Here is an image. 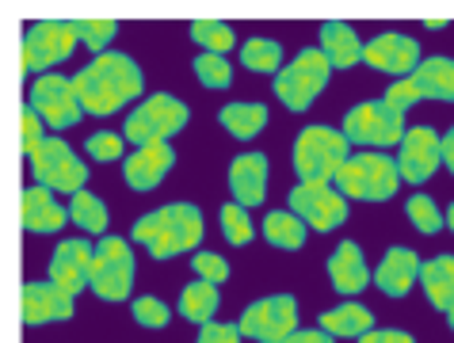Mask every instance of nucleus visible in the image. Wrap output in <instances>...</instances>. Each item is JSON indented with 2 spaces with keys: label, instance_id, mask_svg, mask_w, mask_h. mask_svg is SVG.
Listing matches in <instances>:
<instances>
[{
  "label": "nucleus",
  "instance_id": "nucleus-1",
  "mask_svg": "<svg viewBox=\"0 0 454 343\" xmlns=\"http://www.w3.org/2000/svg\"><path fill=\"white\" fill-rule=\"evenodd\" d=\"M73 88H77L84 114L107 119V114L122 111L130 99L142 96V69H137V61L130 54L107 50V54L92 58L77 76H73Z\"/></svg>",
  "mask_w": 454,
  "mask_h": 343
},
{
  "label": "nucleus",
  "instance_id": "nucleus-2",
  "mask_svg": "<svg viewBox=\"0 0 454 343\" xmlns=\"http://www.w3.org/2000/svg\"><path fill=\"white\" fill-rule=\"evenodd\" d=\"M203 210L195 202H168V207H157L153 214L137 218L130 237L137 245H145L153 260H172L180 252H195L203 245Z\"/></svg>",
  "mask_w": 454,
  "mask_h": 343
},
{
  "label": "nucleus",
  "instance_id": "nucleus-3",
  "mask_svg": "<svg viewBox=\"0 0 454 343\" xmlns=\"http://www.w3.org/2000/svg\"><path fill=\"white\" fill-rule=\"evenodd\" d=\"M351 157V142L336 126H306L294 142L290 164L298 172V183H336L340 168Z\"/></svg>",
  "mask_w": 454,
  "mask_h": 343
},
{
  "label": "nucleus",
  "instance_id": "nucleus-4",
  "mask_svg": "<svg viewBox=\"0 0 454 343\" xmlns=\"http://www.w3.org/2000/svg\"><path fill=\"white\" fill-rule=\"evenodd\" d=\"M401 183L405 180H401L397 157L389 160V152H382V149L351 152L348 164L336 175V187L344 191L348 199H359V202H389Z\"/></svg>",
  "mask_w": 454,
  "mask_h": 343
},
{
  "label": "nucleus",
  "instance_id": "nucleus-5",
  "mask_svg": "<svg viewBox=\"0 0 454 343\" xmlns=\"http://www.w3.org/2000/svg\"><path fill=\"white\" fill-rule=\"evenodd\" d=\"M187 122H192V107L168 92H157L126 114L122 137L142 149V145H153V142H172Z\"/></svg>",
  "mask_w": 454,
  "mask_h": 343
},
{
  "label": "nucleus",
  "instance_id": "nucleus-6",
  "mask_svg": "<svg viewBox=\"0 0 454 343\" xmlns=\"http://www.w3.org/2000/svg\"><path fill=\"white\" fill-rule=\"evenodd\" d=\"M329 76H333V61L325 58V50L306 46V50H298V58L290 61V66H283L279 76H275V99H283L286 111L301 114L325 92Z\"/></svg>",
  "mask_w": 454,
  "mask_h": 343
},
{
  "label": "nucleus",
  "instance_id": "nucleus-7",
  "mask_svg": "<svg viewBox=\"0 0 454 343\" xmlns=\"http://www.w3.org/2000/svg\"><path fill=\"white\" fill-rule=\"evenodd\" d=\"M77 23L73 19H35L20 38V61L23 73H54L73 50H77Z\"/></svg>",
  "mask_w": 454,
  "mask_h": 343
},
{
  "label": "nucleus",
  "instance_id": "nucleus-8",
  "mask_svg": "<svg viewBox=\"0 0 454 343\" xmlns=\"http://www.w3.org/2000/svg\"><path fill=\"white\" fill-rule=\"evenodd\" d=\"M420 99H432V104H454V58L435 54L424 58L420 69L405 81H394L389 92L382 96V104H389L394 111H409Z\"/></svg>",
  "mask_w": 454,
  "mask_h": 343
},
{
  "label": "nucleus",
  "instance_id": "nucleus-9",
  "mask_svg": "<svg viewBox=\"0 0 454 343\" xmlns=\"http://www.w3.org/2000/svg\"><path fill=\"white\" fill-rule=\"evenodd\" d=\"M340 130L348 134L351 145H367V149H389V145H401L409 134V122H405V111H394L382 99L374 104H359L344 114V126Z\"/></svg>",
  "mask_w": 454,
  "mask_h": 343
},
{
  "label": "nucleus",
  "instance_id": "nucleus-10",
  "mask_svg": "<svg viewBox=\"0 0 454 343\" xmlns=\"http://www.w3.org/2000/svg\"><path fill=\"white\" fill-rule=\"evenodd\" d=\"M88 290L99 301H126L134 290V252L130 240L122 237H104L92 256V283Z\"/></svg>",
  "mask_w": 454,
  "mask_h": 343
},
{
  "label": "nucleus",
  "instance_id": "nucleus-11",
  "mask_svg": "<svg viewBox=\"0 0 454 343\" xmlns=\"http://www.w3.org/2000/svg\"><path fill=\"white\" fill-rule=\"evenodd\" d=\"M31 172H35V183L46 187V191H69V195H77L84 191L88 183V168L84 160L73 152L69 142H61V137H46V142L31 152Z\"/></svg>",
  "mask_w": 454,
  "mask_h": 343
},
{
  "label": "nucleus",
  "instance_id": "nucleus-12",
  "mask_svg": "<svg viewBox=\"0 0 454 343\" xmlns=\"http://www.w3.org/2000/svg\"><path fill=\"white\" fill-rule=\"evenodd\" d=\"M237 324H241L245 339L283 343L286 336L298 332V298L294 294H268V298L252 301Z\"/></svg>",
  "mask_w": 454,
  "mask_h": 343
},
{
  "label": "nucleus",
  "instance_id": "nucleus-13",
  "mask_svg": "<svg viewBox=\"0 0 454 343\" xmlns=\"http://www.w3.org/2000/svg\"><path fill=\"white\" fill-rule=\"evenodd\" d=\"M290 210L313 233H333L348 222V195L336 183H298L290 191Z\"/></svg>",
  "mask_w": 454,
  "mask_h": 343
},
{
  "label": "nucleus",
  "instance_id": "nucleus-14",
  "mask_svg": "<svg viewBox=\"0 0 454 343\" xmlns=\"http://www.w3.org/2000/svg\"><path fill=\"white\" fill-rule=\"evenodd\" d=\"M31 107L43 114V122L50 130H69V126L81 122V99H77V88H73V76H61V73H46V76H35L31 84Z\"/></svg>",
  "mask_w": 454,
  "mask_h": 343
},
{
  "label": "nucleus",
  "instance_id": "nucleus-15",
  "mask_svg": "<svg viewBox=\"0 0 454 343\" xmlns=\"http://www.w3.org/2000/svg\"><path fill=\"white\" fill-rule=\"evenodd\" d=\"M397 168H401V180L405 183H412V187L427 183L443 168V137H439L432 126H409L405 142L397 145Z\"/></svg>",
  "mask_w": 454,
  "mask_h": 343
},
{
  "label": "nucleus",
  "instance_id": "nucleus-16",
  "mask_svg": "<svg viewBox=\"0 0 454 343\" xmlns=\"http://www.w3.org/2000/svg\"><path fill=\"white\" fill-rule=\"evenodd\" d=\"M363 61L378 73H389V76H397V81H405V76L420 69L424 58H420V43H416V38L401 35V31H382L367 43Z\"/></svg>",
  "mask_w": 454,
  "mask_h": 343
},
{
  "label": "nucleus",
  "instance_id": "nucleus-17",
  "mask_svg": "<svg viewBox=\"0 0 454 343\" xmlns=\"http://www.w3.org/2000/svg\"><path fill=\"white\" fill-rule=\"evenodd\" d=\"M92 256H96V248L88 245L84 237L61 240L54 248V256H50V283L77 298L81 290L92 283Z\"/></svg>",
  "mask_w": 454,
  "mask_h": 343
},
{
  "label": "nucleus",
  "instance_id": "nucleus-18",
  "mask_svg": "<svg viewBox=\"0 0 454 343\" xmlns=\"http://www.w3.org/2000/svg\"><path fill=\"white\" fill-rule=\"evenodd\" d=\"M176 164V149L172 142H153V145H142L134 149L130 157L122 160V180L130 191H137V195H145V191L160 187V180L172 172Z\"/></svg>",
  "mask_w": 454,
  "mask_h": 343
},
{
  "label": "nucleus",
  "instance_id": "nucleus-19",
  "mask_svg": "<svg viewBox=\"0 0 454 343\" xmlns=\"http://www.w3.org/2000/svg\"><path fill=\"white\" fill-rule=\"evenodd\" d=\"M20 316L27 328L61 324L73 316V294H66L54 283H27L20 294Z\"/></svg>",
  "mask_w": 454,
  "mask_h": 343
},
{
  "label": "nucleus",
  "instance_id": "nucleus-20",
  "mask_svg": "<svg viewBox=\"0 0 454 343\" xmlns=\"http://www.w3.org/2000/svg\"><path fill=\"white\" fill-rule=\"evenodd\" d=\"M268 175H271V164H268V152H241L225 180H230V191H233V202H241L245 210L260 207L268 199Z\"/></svg>",
  "mask_w": 454,
  "mask_h": 343
},
{
  "label": "nucleus",
  "instance_id": "nucleus-21",
  "mask_svg": "<svg viewBox=\"0 0 454 343\" xmlns=\"http://www.w3.org/2000/svg\"><path fill=\"white\" fill-rule=\"evenodd\" d=\"M20 222L27 233H39V237H50V233H58L61 225H69V207H61L54 191H46V187H27L20 195Z\"/></svg>",
  "mask_w": 454,
  "mask_h": 343
},
{
  "label": "nucleus",
  "instance_id": "nucleus-22",
  "mask_svg": "<svg viewBox=\"0 0 454 343\" xmlns=\"http://www.w3.org/2000/svg\"><path fill=\"white\" fill-rule=\"evenodd\" d=\"M329 278L344 298H359L363 290L374 283V271L367 267V260H363V248L356 240H340L336 245V252L329 256Z\"/></svg>",
  "mask_w": 454,
  "mask_h": 343
},
{
  "label": "nucleus",
  "instance_id": "nucleus-23",
  "mask_svg": "<svg viewBox=\"0 0 454 343\" xmlns=\"http://www.w3.org/2000/svg\"><path fill=\"white\" fill-rule=\"evenodd\" d=\"M420 256H416L412 248H389L382 263L374 267V286L382 290L386 298H405L409 290L416 286V278H420Z\"/></svg>",
  "mask_w": 454,
  "mask_h": 343
},
{
  "label": "nucleus",
  "instance_id": "nucleus-24",
  "mask_svg": "<svg viewBox=\"0 0 454 343\" xmlns=\"http://www.w3.org/2000/svg\"><path fill=\"white\" fill-rule=\"evenodd\" d=\"M317 35H321V50H325V58L333 61V69H351V66H359V61H363V50H367V43H359V35H356L351 23L325 19Z\"/></svg>",
  "mask_w": 454,
  "mask_h": 343
},
{
  "label": "nucleus",
  "instance_id": "nucleus-25",
  "mask_svg": "<svg viewBox=\"0 0 454 343\" xmlns=\"http://www.w3.org/2000/svg\"><path fill=\"white\" fill-rule=\"evenodd\" d=\"M317 328H325V332L336 336V339H363L367 332H374V313L359 301H340L333 309L321 313Z\"/></svg>",
  "mask_w": 454,
  "mask_h": 343
},
{
  "label": "nucleus",
  "instance_id": "nucleus-26",
  "mask_svg": "<svg viewBox=\"0 0 454 343\" xmlns=\"http://www.w3.org/2000/svg\"><path fill=\"white\" fill-rule=\"evenodd\" d=\"M420 286L439 313L454 309V256H435L420 267Z\"/></svg>",
  "mask_w": 454,
  "mask_h": 343
},
{
  "label": "nucleus",
  "instance_id": "nucleus-27",
  "mask_svg": "<svg viewBox=\"0 0 454 343\" xmlns=\"http://www.w3.org/2000/svg\"><path fill=\"white\" fill-rule=\"evenodd\" d=\"M218 122L222 130L237 137V142H252L263 126H268V107L263 104H225L218 111Z\"/></svg>",
  "mask_w": 454,
  "mask_h": 343
},
{
  "label": "nucleus",
  "instance_id": "nucleus-28",
  "mask_svg": "<svg viewBox=\"0 0 454 343\" xmlns=\"http://www.w3.org/2000/svg\"><path fill=\"white\" fill-rule=\"evenodd\" d=\"M306 222L298 218L294 210H271L268 218H263V240H268L271 248H283V252H298L306 245Z\"/></svg>",
  "mask_w": 454,
  "mask_h": 343
},
{
  "label": "nucleus",
  "instance_id": "nucleus-29",
  "mask_svg": "<svg viewBox=\"0 0 454 343\" xmlns=\"http://www.w3.org/2000/svg\"><path fill=\"white\" fill-rule=\"evenodd\" d=\"M218 305H222V294H218V286H214V283H207V278H199V283H187L184 294H180V313L192 324H199V328L214 321Z\"/></svg>",
  "mask_w": 454,
  "mask_h": 343
},
{
  "label": "nucleus",
  "instance_id": "nucleus-30",
  "mask_svg": "<svg viewBox=\"0 0 454 343\" xmlns=\"http://www.w3.org/2000/svg\"><path fill=\"white\" fill-rule=\"evenodd\" d=\"M241 66L248 73H268V76H279L283 73V46L275 43V38H245L241 46Z\"/></svg>",
  "mask_w": 454,
  "mask_h": 343
},
{
  "label": "nucleus",
  "instance_id": "nucleus-31",
  "mask_svg": "<svg viewBox=\"0 0 454 343\" xmlns=\"http://www.w3.org/2000/svg\"><path fill=\"white\" fill-rule=\"evenodd\" d=\"M69 222L81 229V233H104L107 229V207L104 199H96L92 191H77L69 199Z\"/></svg>",
  "mask_w": 454,
  "mask_h": 343
},
{
  "label": "nucleus",
  "instance_id": "nucleus-32",
  "mask_svg": "<svg viewBox=\"0 0 454 343\" xmlns=\"http://www.w3.org/2000/svg\"><path fill=\"white\" fill-rule=\"evenodd\" d=\"M192 38L203 46V54H222V58H225V50L237 46L233 27L230 23H222V19H195L192 23Z\"/></svg>",
  "mask_w": 454,
  "mask_h": 343
},
{
  "label": "nucleus",
  "instance_id": "nucleus-33",
  "mask_svg": "<svg viewBox=\"0 0 454 343\" xmlns=\"http://www.w3.org/2000/svg\"><path fill=\"white\" fill-rule=\"evenodd\" d=\"M218 222H222V237L230 240L233 248H245V245H252V237H256V225H252L241 202H225L218 210Z\"/></svg>",
  "mask_w": 454,
  "mask_h": 343
},
{
  "label": "nucleus",
  "instance_id": "nucleus-34",
  "mask_svg": "<svg viewBox=\"0 0 454 343\" xmlns=\"http://www.w3.org/2000/svg\"><path fill=\"white\" fill-rule=\"evenodd\" d=\"M405 214H409V222H412L416 233H424V237H435L439 229H447V214L439 210L427 195H420V191H416V195L405 202Z\"/></svg>",
  "mask_w": 454,
  "mask_h": 343
},
{
  "label": "nucleus",
  "instance_id": "nucleus-35",
  "mask_svg": "<svg viewBox=\"0 0 454 343\" xmlns=\"http://www.w3.org/2000/svg\"><path fill=\"white\" fill-rule=\"evenodd\" d=\"M192 69H195V76H199V84L214 88V92H222V88L233 84V69H230V61H225L222 54H199V58L192 61Z\"/></svg>",
  "mask_w": 454,
  "mask_h": 343
},
{
  "label": "nucleus",
  "instance_id": "nucleus-36",
  "mask_svg": "<svg viewBox=\"0 0 454 343\" xmlns=\"http://www.w3.org/2000/svg\"><path fill=\"white\" fill-rule=\"evenodd\" d=\"M77 23V38L92 50V54H107V43L119 35V19H73Z\"/></svg>",
  "mask_w": 454,
  "mask_h": 343
},
{
  "label": "nucleus",
  "instance_id": "nucleus-37",
  "mask_svg": "<svg viewBox=\"0 0 454 343\" xmlns=\"http://www.w3.org/2000/svg\"><path fill=\"white\" fill-rule=\"evenodd\" d=\"M130 313H134V324H142V328H153V332H160V328H168L172 321V309L160 298L153 294H145V298H134L130 301Z\"/></svg>",
  "mask_w": 454,
  "mask_h": 343
},
{
  "label": "nucleus",
  "instance_id": "nucleus-38",
  "mask_svg": "<svg viewBox=\"0 0 454 343\" xmlns=\"http://www.w3.org/2000/svg\"><path fill=\"white\" fill-rule=\"evenodd\" d=\"M84 149H88V157L99 160V164H115V160H122L126 137H122V134H115V130H99V134L88 137Z\"/></svg>",
  "mask_w": 454,
  "mask_h": 343
},
{
  "label": "nucleus",
  "instance_id": "nucleus-39",
  "mask_svg": "<svg viewBox=\"0 0 454 343\" xmlns=\"http://www.w3.org/2000/svg\"><path fill=\"white\" fill-rule=\"evenodd\" d=\"M43 126H46V122H43V114H39V111H35L31 104H27V107H23V111H20V149H23V152H27V157H31V152H35V149H39V145L46 142Z\"/></svg>",
  "mask_w": 454,
  "mask_h": 343
},
{
  "label": "nucleus",
  "instance_id": "nucleus-40",
  "mask_svg": "<svg viewBox=\"0 0 454 343\" xmlns=\"http://www.w3.org/2000/svg\"><path fill=\"white\" fill-rule=\"evenodd\" d=\"M192 267H195L199 278H207V283H214V286H222L225 278H230V260L218 256V252H195Z\"/></svg>",
  "mask_w": 454,
  "mask_h": 343
},
{
  "label": "nucleus",
  "instance_id": "nucleus-41",
  "mask_svg": "<svg viewBox=\"0 0 454 343\" xmlns=\"http://www.w3.org/2000/svg\"><path fill=\"white\" fill-rule=\"evenodd\" d=\"M245 332H241V324H222V321H210L199 328V339L195 343H241Z\"/></svg>",
  "mask_w": 454,
  "mask_h": 343
},
{
  "label": "nucleus",
  "instance_id": "nucleus-42",
  "mask_svg": "<svg viewBox=\"0 0 454 343\" xmlns=\"http://www.w3.org/2000/svg\"><path fill=\"white\" fill-rule=\"evenodd\" d=\"M359 343H416L405 328H374V332H367Z\"/></svg>",
  "mask_w": 454,
  "mask_h": 343
},
{
  "label": "nucleus",
  "instance_id": "nucleus-43",
  "mask_svg": "<svg viewBox=\"0 0 454 343\" xmlns=\"http://www.w3.org/2000/svg\"><path fill=\"white\" fill-rule=\"evenodd\" d=\"M336 336H329L325 328H298L294 336H286L283 343H333Z\"/></svg>",
  "mask_w": 454,
  "mask_h": 343
},
{
  "label": "nucleus",
  "instance_id": "nucleus-44",
  "mask_svg": "<svg viewBox=\"0 0 454 343\" xmlns=\"http://www.w3.org/2000/svg\"><path fill=\"white\" fill-rule=\"evenodd\" d=\"M443 168L454 175V126L443 134Z\"/></svg>",
  "mask_w": 454,
  "mask_h": 343
},
{
  "label": "nucleus",
  "instance_id": "nucleus-45",
  "mask_svg": "<svg viewBox=\"0 0 454 343\" xmlns=\"http://www.w3.org/2000/svg\"><path fill=\"white\" fill-rule=\"evenodd\" d=\"M424 27H427V31H443L447 19H424Z\"/></svg>",
  "mask_w": 454,
  "mask_h": 343
},
{
  "label": "nucleus",
  "instance_id": "nucleus-46",
  "mask_svg": "<svg viewBox=\"0 0 454 343\" xmlns=\"http://www.w3.org/2000/svg\"><path fill=\"white\" fill-rule=\"evenodd\" d=\"M443 214H447V229H450V233H454V202H450V207H447Z\"/></svg>",
  "mask_w": 454,
  "mask_h": 343
},
{
  "label": "nucleus",
  "instance_id": "nucleus-47",
  "mask_svg": "<svg viewBox=\"0 0 454 343\" xmlns=\"http://www.w3.org/2000/svg\"><path fill=\"white\" fill-rule=\"evenodd\" d=\"M447 324H450V332H454V309L447 313Z\"/></svg>",
  "mask_w": 454,
  "mask_h": 343
}]
</instances>
